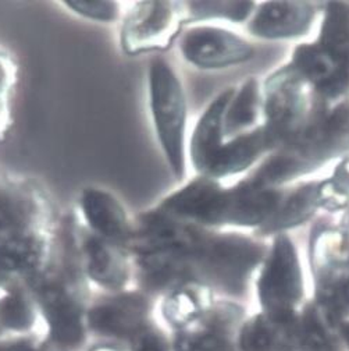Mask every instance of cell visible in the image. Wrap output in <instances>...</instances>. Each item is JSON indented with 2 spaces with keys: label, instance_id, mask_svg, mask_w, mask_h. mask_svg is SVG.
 <instances>
[{
  "label": "cell",
  "instance_id": "2",
  "mask_svg": "<svg viewBox=\"0 0 349 351\" xmlns=\"http://www.w3.org/2000/svg\"><path fill=\"white\" fill-rule=\"evenodd\" d=\"M185 24L183 2H135L122 17L120 47L127 56H157L168 51L172 43L179 40Z\"/></svg>",
  "mask_w": 349,
  "mask_h": 351
},
{
  "label": "cell",
  "instance_id": "10",
  "mask_svg": "<svg viewBox=\"0 0 349 351\" xmlns=\"http://www.w3.org/2000/svg\"><path fill=\"white\" fill-rule=\"evenodd\" d=\"M148 301L140 293H122L96 304L88 314L94 330L107 336L138 335L145 325Z\"/></svg>",
  "mask_w": 349,
  "mask_h": 351
},
{
  "label": "cell",
  "instance_id": "24",
  "mask_svg": "<svg viewBox=\"0 0 349 351\" xmlns=\"http://www.w3.org/2000/svg\"><path fill=\"white\" fill-rule=\"evenodd\" d=\"M135 336L138 337L135 351H164L163 341L155 332L142 329Z\"/></svg>",
  "mask_w": 349,
  "mask_h": 351
},
{
  "label": "cell",
  "instance_id": "17",
  "mask_svg": "<svg viewBox=\"0 0 349 351\" xmlns=\"http://www.w3.org/2000/svg\"><path fill=\"white\" fill-rule=\"evenodd\" d=\"M319 204V186L302 187L268 219L265 230L274 232L298 225L308 219Z\"/></svg>",
  "mask_w": 349,
  "mask_h": 351
},
{
  "label": "cell",
  "instance_id": "22",
  "mask_svg": "<svg viewBox=\"0 0 349 351\" xmlns=\"http://www.w3.org/2000/svg\"><path fill=\"white\" fill-rule=\"evenodd\" d=\"M349 201V160L342 163L334 179L319 186V202L330 209L341 208Z\"/></svg>",
  "mask_w": 349,
  "mask_h": 351
},
{
  "label": "cell",
  "instance_id": "16",
  "mask_svg": "<svg viewBox=\"0 0 349 351\" xmlns=\"http://www.w3.org/2000/svg\"><path fill=\"white\" fill-rule=\"evenodd\" d=\"M231 328L210 314L205 315L202 328L183 335L177 341V351H238L231 341Z\"/></svg>",
  "mask_w": 349,
  "mask_h": 351
},
{
  "label": "cell",
  "instance_id": "12",
  "mask_svg": "<svg viewBox=\"0 0 349 351\" xmlns=\"http://www.w3.org/2000/svg\"><path fill=\"white\" fill-rule=\"evenodd\" d=\"M237 347L238 351H294L299 348V324L256 315L242 326Z\"/></svg>",
  "mask_w": 349,
  "mask_h": 351
},
{
  "label": "cell",
  "instance_id": "9",
  "mask_svg": "<svg viewBox=\"0 0 349 351\" xmlns=\"http://www.w3.org/2000/svg\"><path fill=\"white\" fill-rule=\"evenodd\" d=\"M305 109L307 97L302 91V77L292 67L270 80L268 105L270 125L268 131L273 140L295 133Z\"/></svg>",
  "mask_w": 349,
  "mask_h": 351
},
{
  "label": "cell",
  "instance_id": "20",
  "mask_svg": "<svg viewBox=\"0 0 349 351\" xmlns=\"http://www.w3.org/2000/svg\"><path fill=\"white\" fill-rule=\"evenodd\" d=\"M250 2H184L187 23L226 19L242 21L250 13Z\"/></svg>",
  "mask_w": 349,
  "mask_h": 351
},
{
  "label": "cell",
  "instance_id": "6",
  "mask_svg": "<svg viewBox=\"0 0 349 351\" xmlns=\"http://www.w3.org/2000/svg\"><path fill=\"white\" fill-rule=\"evenodd\" d=\"M179 52L191 66L211 70L242 63L252 58V48L235 34L213 25L184 28L179 40Z\"/></svg>",
  "mask_w": 349,
  "mask_h": 351
},
{
  "label": "cell",
  "instance_id": "11",
  "mask_svg": "<svg viewBox=\"0 0 349 351\" xmlns=\"http://www.w3.org/2000/svg\"><path fill=\"white\" fill-rule=\"evenodd\" d=\"M234 97V90H226L217 97L199 117L187 147V155L199 176H206L211 162L223 145L224 114Z\"/></svg>",
  "mask_w": 349,
  "mask_h": 351
},
{
  "label": "cell",
  "instance_id": "1",
  "mask_svg": "<svg viewBox=\"0 0 349 351\" xmlns=\"http://www.w3.org/2000/svg\"><path fill=\"white\" fill-rule=\"evenodd\" d=\"M148 101L156 141L177 182L187 174V97L176 69L161 55L148 66Z\"/></svg>",
  "mask_w": 349,
  "mask_h": 351
},
{
  "label": "cell",
  "instance_id": "28",
  "mask_svg": "<svg viewBox=\"0 0 349 351\" xmlns=\"http://www.w3.org/2000/svg\"><path fill=\"white\" fill-rule=\"evenodd\" d=\"M5 351H9V350H5Z\"/></svg>",
  "mask_w": 349,
  "mask_h": 351
},
{
  "label": "cell",
  "instance_id": "25",
  "mask_svg": "<svg viewBox=\"0 0 349 351\" xmlns=\"http://www.w3.org/2000/svg\"><path fill=\"white\" fill-rule=\"evenodd\" d=\"M13 125V113L9 97L0 95V143H2Z\"/></svg>",
  "mask_w": 349,
  "mask_h": 351
},
{
  "label": "cell",
  "instance_id": "21",
  "mask_svg": "<svg viewBox=\"0 0 349 351\" xmlns=\"http://www.w3.org/2000/svg\"><path fill=\"white\" fill-rule=\"evenodd\" d=\"M75 16L99 24H114L121 19V3L114 0H68L62 2Z\"/></svg>",
  "mask_w": 349,
  "mask_h": 351
},
{
  "label": "cell",
  "instance_id": "5",
  "mask_svg": "<svg viewBox=\"0 0 349 351\" xmlns=\"http://www.w3.org/2000/svg\"><path fill=\"white\" fill-rule=\"evenodd\" d=\"M260 254V247L245 237L209 232L194 262V278L198 280L196 275H202L227 286L240 285Z\"/></svg>",
  "mask_w": 349,
  "mask_h": 351
},
{
  "label": "cell",
  "instance_id": "26",
  "mask_svg": "<svg viewBox=\"0 0 349 351\" xmlns=\"http://www.w3.org/2000/svg\"><path fill=\"white\" fill-rule=\"evenodd\" d=\"M337 333H338L341 341L344 343V346H345V347L348 348V351H349V321H345V319L339 321Z\"/></svg>",
  "mask_w": 349,
  "mask_h": 351
},
{
  "label": "cell",
  "instance_id": "19",
  "mask_svg": "<svg viewBox=\"0 0 349 351\" xmlns=\"http://www.w3.org/2000/svg\"><path fill=\"white\" fill-rule=\"evenodd\" d=\"M259 109V91L253 80L248 81L238 93L233 97L224 114V137H231L238 131L252 124L257 117Z\"/></svg>",
  "mask_w": 349,
  "mask_h": 351
},
{
  "label": "cell",
  "instance_id": "4",
  "mask_svg": "<svg viewBox=\"0 0 349 351\" xmlns=\"http://www.w3.org/2000/svg\"><path fill=\"white\" fill-rule=\"evenodd\" d=\"M257 291L266 315L276 319H295V308L303 297V283L295 248L288 239L276 240L260 275Z\"/></svg>",
  "mask_w": 349,
  "mask_h": 351
},
{
  "label": "cell",
  "instance_id": "7",
  "mask_svg": "<svg viewBox=\"0 0 349 351\" xmlns=\"http://www.w3.org/2000/svg\"><path fill=\"white\" fill-rule=\"evenodd\" d=\"M82 226L106 240L128 248L135 232V219L129 216L122 201L110 190L86 186L77 198Z\"/></svg>",
  "mask_w": 349,
  "mask_h": 351
},
{
  "label": "cell",
  "instance_id": "15",
  "mask_svg": "<svg viewBox=\"0 0 349 351\" xmlns=\"http://www.w3.org/2000/svg\"><path fill=\"white\" fill-rule=\"evenodd\" d=\"M211 308V293L201 280L184 282L170 291L163 302L164 318L174 326H187Z\"/></svg>",
  "mask_w": 349,
  "mask_h": 351
},
{
  "label": "cell",
  "instance_id": "27",
  "mask_svg": "<svg viewBox=\"0 0 349 351\" xmlns=\"http://www.w3.org/2000/svg\"><path fill=\"white\" fill-rule=\"evenodd\" d=\"M95 351H114V350H112V348H105V347H101V348H96Z\"/></svg>",
  "mask_w": 349,
  "mask_h": 351
},
{
  "label": "cell",
  "instance_id": "13",
  "mask_svg": "<svg viewBox=\"0 0 349 351\" xmlns=\"http://www.w3.org/2000/svg\"><path fill=\"white\" fill-rule=\"evenodd\" d=\"M312 16L311 6L305 2H272L259 10L250 29L268 38L292 36L308 29Z\"/></svg>",
  "mask_w": 349,
  "mask_h": 351
},
{
  "label": "cell",
  "instance_id": "8",
  "mask_svg": "<svg viewBox=\"0 0 349 351\" xmlns=\"http://www.w3.org/2000/svg\"><path fill=\"white\" fill-rule=\"evenodd\" d=\"M78 247L83 275L109 291L122 290L134 268L133 255L121 244L99 237L79 226Z\"/></svg>",
  "mask_w": 349,
  "mask_h": 351
},
{
  "label": "cell",
  "instance_id": "18",
  "mask_svg": "<svg viewBox=\"0 0 349 351\" xmlns=\"http://www.w3.org/2000/svg\"><path fill=\"white\" fill-rule=\"evenodd\" d=\"M34 318V306L28 294L17 278H13L0 295V321L12 329L24 330L32 325Z\"/></svg>",
  "mask_w": 349,
  "mask_h": 351
},
{
  "label": "cell",
  "instance_id": "14",
  "mask_svg": "<svg viewBox=\"0 0 349 351\" xmlns=\"http://www.w3.org/2000/svg\"><path fill=\"white\" fill-rule=\"evenodd\" d=\"M272 143L273 138L268 128H259L250 134L240 136L229 143H223L205 178L216 180L245 170Z\"/></svg>",
  "mask_w": 349,
  "mask_h": 351
},
{
  "label": "cell",
  "instance_id": "23",
  "mask_svg": "<svg viewBox=\"0 0 349 351\" xmlns=\"http://www.w3.org/2000/svg\"><path fill=\"white\" fill-rule=\"evenodd\" d=\"M17 62L9 52L0 49V95L9 97V93L17 82Z\"/></svg>",
  "mask_w": 349,
  "mask_h": 351
},
{
  "label": "cell",
  "instance_id": "3",
  "mask_svg": "<svg viewBox=\"0 0 349 351\" xmlns=\"http://www.w3.org/2000/svg\"><path fill=\"white\" fill-rule=\"evenodd\" d=\"M52 223L51 199L36 183L0 176V244L25 233L53 230Z\"/></svg>",
  "mask_w": 349,
  "mask_h": 351
}]
</instances>
